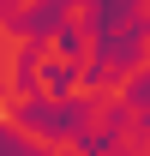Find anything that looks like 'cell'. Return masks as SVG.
<instances>
[{
  "instance_id": "1",
  "label": "cell",
  "mask_w": 150,
  "mask_h": 156,
  "mask_svg": "<svg viewBox=\"0 0 150 156\" xmlns=\"http://www.w3.org/2000/svg\"><path fill=\"white\" fill-rule=\"evenodd\" d=\"M12 120L18 126H30V132L42 138H84V126H90V102H18L12 108Z\"/></svg>"
},
{
  "instance_id": "2",
  "label": "cell",
  "mask_w": 150,
  "mask_h": 156,
  "mask_svg": "<svg viewBox=\"0 0 150 156\" xmlns=\"http://www.w3.org/2000/svg\"><path fill=\"white\" fill-rule=\"evenodd\" d=\"M0 156H48V150H42V144H24L12 126H0Z\"/></svg>"
},
{
  "instance_id": "3",
  "label": "cell",
  "mask_w": 150,
  "mask_h": 156,
  "mask_svg": "<svg viewBox=\"0 0 150 156\" xmlns=\"http://www.w3.org/2000/svg\"><path fill=\"white\" fill-rule=\"evenodd\" d=\"M126 102H138V108H150V72H144V78H132V84H126Z\"/></svg>"
}]
</instances>
